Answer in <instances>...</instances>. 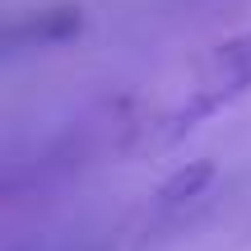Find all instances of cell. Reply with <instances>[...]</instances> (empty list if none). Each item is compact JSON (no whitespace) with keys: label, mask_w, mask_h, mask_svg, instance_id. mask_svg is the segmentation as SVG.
Returning a JSON list of instances; mask_svg holds the SVG:
<instances>
[{"label":"cell","mask_w":251,"mask_h":251,"mask_svg":"<svg viewBox=\"0 0 251 251\" xmlns=\"http://www.w3.org/2000/svg\"><path fill=\"white\" fill-rule=\"evenodd\" d=\"M251 93V28L228 42L209 47L196 65H191L186 84H181L177 102L149 117L144 126H135V140H130V153H163L172 149L177 140H186L200 121L219 117L224 107H233L237 98Z\"/></svg>","instance_id":"cell-1"},{"label":"cell","mask_w":251,"mask_h":251,"mask_svg":"<svg viewBox=\"0 0 251 251\" xmlns=\"http://www.w3.org/2000/svg\"><path fill=\"white\" fill-rule=\"evenodd\" d=\"M79 28H84L79 9H70V5H61V9H42L37 19H28V24H14V28H9V47H24V42H37V47H47V42H65V37H75Z\"/></svg>","instance_id":"cell-2"},{"label":"cell","mask_w":251,"mask_h":251,"mask_svg":"<svg viewBox=\"0 0 251 251\" xmlns=\"http://www.w3.org/2000/svg\"><path fill=\"white\" fill-rule=\"evenodd\" d=\"M214 181V163L209 158H196V163H181L177 172H172L168 181L158 186V196H153V205L158 209H177V205H186V200H196L200 191Z\"/></svg>","instance_id":"cell-3"}]
</instances>
